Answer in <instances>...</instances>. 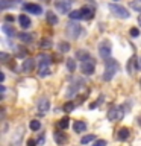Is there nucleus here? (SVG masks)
Here are the masks:
<instances>
[{
  "label": "nucleus",
  "mask_w": 141,
  "mask_h": 146,
  "mask_svg": "<svg viewBox=\"0 0 141 146\" xmlns=\"http://www.w3.org/2000/svg\"><path fill=\"white\" fill-rule=\"evenodd\" d=\"M34 67H35V59H32V58L24 59V61H23V64H21L23 73H30L32 70H34Z\"/></svg>",
  "instance_id": "obj_11"
},
{
  "label": "nucleus",
  "mask_w": 141,
  "mask_h": 146,
  "mask_svg": "<svg viewBox=\"0 0 141 146\" xmlns=\"http://www.w3.org/2000/svg\"><path fill=\"white\" fill-rule=\"evenodd\" d=\"M21 132H23V128H18V129H17V135H15V139L11 140V146H18V145H20V140H21Z\"/></svg>",
  "instance_id": "obj_25"
},
{
  "label": "nucleus",
  "mask_w": 141,
  "mask_h": 146,
  "mask_svg": "<svg viewBox=\"0 0 141 146\" xmlns=\"http://www.w3.org/2000/svg\"><path fill=\"white\" fill-rule=\"evenodd\" d=\"M80 11H82V20H91V18L94 17V8H91V6H82L80 8Z\"/></svg>",
  "instance_id": "obj_13"
},
{
  "label": "nucleus",
  "mask_w": 141,
  "mask_h": 146,
  "mask_svg": "<svg viewBox=\"0 0 141 146\" xmlns=\"http://www.w3.org/2000/svg\"><path fill=\"white\" fill-rule=\"evenodd\" d=\"M80 32H82V27H80V25H79L77 21H70V23L67 25V27H65L67 36H70V38H73V40L79 38Z\"/></svg>",
  "instance_id": "obj_2"
},
{
  "label": "nucleus",
  "mask_w": 141,
  "mask_h": 146,
  "mask_svg": "<svg viewBox=\"0 0 141 146\" xmlns=\"http://www.w3.org/2000/svg\"><path fill=\"white\" fill-rule=\"evenodd\" d=\"M136 62H138V61H136V56L134 55V56L129 59V62H127V72H129V73H134V70L136 68Z\"/></svg>",
  "instance_id": "obj_24"
},
{
  "label": "nucleus",
  "mask_w": 141,
  "mask_h": 146,
  "mask_svg": "<svg viewBox=\"0 0 141 146\" xmlns=\"http://www.w3.org/2000/svg\"><path fill=\"white\" fill-rule=\"evenodd\" d=\"M58 126L61 128V129H67V128L70 126V119H68V117H64V119H61V120L58 122Z\"/></svg>",
  "instance_id": "obj_27"
},
{
  "label": "nucleus",
  "mask_w": 141,
  "mask_h": 146,
  "mask_svg": "<svg viewBox=\"0 0 141 146\" xmlns=\"http://www.w3.org/2000/svg\"><path fill=\"white\" fill-rule=\"evenodd\" d=\"M73 129L80 134V132H84L86 129V123L85 122H80V120L79 122H74V123H73Z\"/></svg>",
  "instance_id": "obj_21"
},
{
  "label": "nucleus",
  "mask_w": 141,
  "mask_h": 146,
  "mask_svg": "<svg viewBox=\"0 0 141 146\" xmlns=\"http://www.w3.org/2000/svg\"><path fill=\"white\" fill-rule=\"evenodd\" d=\"M53 139L58 145H67L68 143V137L65 134H62V132H59V131H56L53 134Z\"/></svg>",
  "instance_id": "obj_14"
},
{
  "label": "nucleus",
  "mask_w": 141,
  "mask_h": 146,
  "mask_svg": "<svg viewBox=\"0 0 141 146\" xmlns=\"http://www.w3.org/2000/svg\"><path fill=\"white\" fill-rule=\"evenodd\" d=\"M68 17H70L71 21L82 20V11H80V9H74V11H71L70 14H68Z\"/></svg>",
  "instance_id": "obj_22"
},
{
  "label": "nucleus",
  "mask_w": 141,
  "mask_h": 146,
  "mask_svg": "<svg viewBox=\"0 0 141 146\" xmlns=\"http://www.w3.org/2000/svg\"><path fill=\"white\" fill-rule=\"evenodd\" d=\"M67 2H68V3H71V2H76V0H67Z\"/></svg>",
  "instance_id": "obj_41"
},
{
  "label": "nucleus",
  "mask_w": 141,
  "mask_h": 146,
  "mask_svg": "<svg viewBox=\"0 0 141 146\" xmlns=\"http://www.w3.org/2000/svg\"><path fill=\"white\" fill-rule=\"evenodd\" d=\"M96 139V137H94V134H88V135H84V137H82V139H80V143L82 145H86V143H90V141H93Z\"/></svg>",
  "instance_id": "obj_31"
},
{
  "label": "nucleus",
  "mask_w": 141,
  "mask_h": 146,
  "mask_svg": "<svg viewBox=\"0 0 141 146\" xmlns=\"http://www.w3.org/2000/svg\"><path fill=\"white\" fill-rule=\"evenodd\" d=\"M17 36L20 38V41H23V43H32V41H34V35L27 34V32H20Z\"/></svg>",
  "instance_id": "obj_19"
},
{
  "label": "nucleus",
  "mask_w": 141,
  "mask_h": 146,
  "mask_svg": "<svg viewBox=\"0 0 141 146\" xmlns=\"http://www.w3.org/2000/svg\"><path fill=\"white\" fill-rule=\"evenodd\" d=\"M27 146H38V141L36 140H34V139H29L27 140V143H26Z\"/></svg>",
  "instance_id": "obj_38"
},
{
  "label": "nucleus",
  "mask_w": 141,
  "mask_h": 146,
  "mask_svg": "<svg viewBox=\"0 0 141 146\" xmlns=\"http://www.w3.org/2000/svg\"><path fill=\"white\" fill-rule=\"evenodd\" d=\"M65 64H67V68H68V72H74V70H76V59H73V58H68L67 61H65Z\"/></svg>",
  "instance_id": "obj_28"
},
{
  "label": "nucleus",
  "mask_w": 141,
  "mask_h": 146,
  "mask_svg": "<svg viewBox=\"0 0 141 146\" xmlns=\"http://www.w3.org/2000/svg\"><path fill=\"white\" fill-rule=\"evenodd\" d=\"M123 116H125V111H123V108L120 107H115V108H111L108 111V119L109 120H120V119H123Z\"/></svg>",
  "instance_id": "obj_7"
},
{
  "label": "nucleus",
  "mask_w": 141,
  "mask_h": 146,
  "mask_svg": "<svg viewBox=\"0 0 141 146\" xmlns=\"http://www.w3.org/2000/svg\"><path fill=\"white\" fill-rule=\"evenodd\" d=\"M18 2H12V0H0V9L2 11H6L9 8H14Z\"/></svg>",
  "instance_id": "obj_16"
},
{
  "label": "nucleus",
  "mask_w": 141,
  "mask_h": 146,
  "mask_svg": "<svg viewBox=\"0 0 141 146\" xmlns=\"http://www.w3.org/2000/svg\"><path fill=\"white\" fill-rule=\"evenodd\" d=\"M29 126H30L32 131H40V129H41V122L36 120V119H34V120H30Z\"/></svg>",
  "instance_id": "obj_29"
},
{
  "label": "nucleus",
  "mask_w": 141,
  "mask_h": 146,
  "mask_svg": "<svg viewBox=\"0 0 141 146\" xmlns=\"http://www.w3.org/2000/svg\"><path fill=\"white\" fill-rule=\"evenodd\" d=\"M118 70V62L115 61V59L109 58L105 61V72H103V81H111L114 75H115V72Z\"/></svg>",
  "instance_id": "obj_1"
},
{
  "label": "nucleus",
  "mask_w": 141,
  "mask_h": 146,
  "mask_svg": "<svg viewBox=\"0 0 141 146\" xmlns=\"http://www.w3.org/2000/svg\"><path fill=\"white\" fill-rule=\"evenodd\" d=\"M45 18H47V21H49V25H52V26H56L58 25V17H56V14L52 12V11H49L47 12V15H45Z\"/></svg>",
  "instance_id": "obj_20"
},
{
  "label": "nucleus",
  "mask_w": 141,
  "mask_h": 146,
  "mask_svg": "<svg viewBox=\"0 0 141 146\" xmlns=\"http://www.w3.org/2000/svg\"><path fill=\"white\" fill-rule=\"evenodd\" d=\"M93 146H106V140H103V139H99V140H96Z\"/></svg>",
  "instance_id": "obj_37"
},
{
  "label": "nucleus",
  "mask_w": 141,
  "mask_h": 146,
  "mask_svg": "<svg viewBox=\"0 0 141 146\" xmlns=\"http://www.w3.org/2000/svg\"><path fill=\"white\" fill-rule=\"evenodd\" d=\"M18 21H20V26L23 27V29H29L30 25H32L30 18L27 15H24V14H20V15H18Z\"/></svg>",
  "instance_id": "obj_15"
},
{
  "label": "nucleus",
  "mask_w": 141,
  "mask_h": 146,
  "mask_svg": "<svg viewBox=\"0 0 141 146\" xmlns=\"http://www.w3.org/2000/svg\"><path fill=\"white\" fill-rule=\"evenodd\" d=\"M0 59H2V62H3V64H6V62H8V59H9V55H8L6 52H2V53H0Z\"/></svg>",
  "instance_id": "obj_36"
},
{
  "label": "nucleus",
  "mask_w": 141,
  "mask_h": 146,
  "mask_svg": "<svg viewBox=\"0 0 141 146\" xmlns=\"http://www.w3.org/2000/svg\"><path fill=\"white\" fill-rule=\"evenodd\" d=\"M50 62H52V56H49V55H45V53H40L38 56H36L38 70H41V68H49Z\"/></svg>",
  "instance_id": "obj_6"
},
{
  "label": "nucleus",
  "mask_w": 141,
  "mask_h": 146,
  "mask_svg": "<svg viewBox=\"0 0 141 146\" xmlns=\"http://www.w3.org/2000/svg\"><path fill=\"white\" fill-rule=\"evenodd\" d=\"M94 68H96V62H94V59L91 58V56L85 58L84 61L80 62V70H82L84 75H93Z\"/></svg>",
  "instance_id": "obj_4"
},
{
  "label": "nucleus",
  "mask_w": 141,
  "mask_h": 146,
  "mask_svg": "<svg viewBox=\"0 0 141 146\" xmlns=\"http://www.w3.org/2000/svg\"><path fill=\"white\" fill-rule=\"evenodd\" d=\"M74 107H76V104L73 102V100H68V102H65V104H64L62 110H64L65 113H71L73 110H74Z\"/></svg>",
  "instance_id": "obj_26"
},
{
  "label": "nucleus",
  "mask_w": 141,
  "mask_h": 146,
  "mask_svg": "<svg viewBox=\"0 0 141 146\" xmlns=\"http://www.w3.org/2000/svg\"><path fill=\"white\" fill-rule=\"evenodd\" d=\"M49 75H50V68H41V70H38L40 78H47Z\"/></svg>",
  "instance_id": "obj_33"
},
{
  "label": "nucleus",
  "mask_w": 141,
  "mask_h": 146,
  "mask_svg": "<svg viewBox=\"0 0 141 146\" xmlns=\"http://www.w3.org/2000/svg\"><path fill=\"white\" fill-rule=\"evenodd\" d=\"M55 8H56V11L61 12V14H70L71 12L70 3H68L67 0H56V2H55Z\"/></svg>",
  "instance_id": "obj_8"
},
{
  "label": "nucleus",
  "mask_w": 141,
  "mask_h": 146,
  "mask_svg": "<svg viewBox=\"0 0 141 146\" xmlns=\"http://www.w3.org/2000/svg\"><path fill=\"white\" fill-rule=\"evenodd\" d=\"M115 2H118V0H115Z\"/></svg>",
  "instance_id": "obj_42"
},
{
  "label": "nucleus",
  "mask_w": 141,
  "mask_h": 146,
  "mask_svg": "<svg viewBox=\"0 0 141 146\" xmlns=\"http://www.w3.org/2000/svg\"><path fill=\"white\" fill-rule=\"evenodd\" d=\"M2 31L5 32V34H6L9 38H12V36H15V35H18L17 32H15V29H14L12 26H9V25H3L2 26Z\"/></svg>",
  "instance_id": "obj_18"
},
{
  "label": "nucleus",
  "mask_w": 141,
  "mask_h": 146,
  "mask_svg": "<svg viewBox=\"0 0 141 146\" xmlns=\"http://www.w3.org/2000/svg\"><path fill=\"white\" fill-rule=\"evenodd\" d=\"M23 9H24L26 12L34 14V15H41V14H43V8L36 3H26L24 6H23Z\"/></svg>",
  "instance_id": "obj_10"
},
{
  "label": "nucleus",
  "mask_w": 141,
  "mask_h": 146,
  "mask_svg": "<svg viewBox=\"0 0 141 146\" xmlns=\"http://www.w3.org/2000/svg\"><path fill=\"white\" fill-rule=\"evenodd\" d=\"M50 110V102H49V99L47 98H41L38 100V111L41 114H45Z\"/></svg>",
  "instance_id": "obj_12"
},
{
  "label": "nucleus",
  "mask_w": 141,
  "mask_h": 146,
  "mask_svg": "<svg viewBox=\"0 0 141 146\" xmlns=\"http://www.w3.org/2000/svg\"><path fill=\"white\" fill-rule=\"evenodd\" d=\"M14 20H15V18H14V15H5V21H8V23H14Z\"/></svg>",
  "instance_id": "obj_39"
},
{
  "label": "nucleus",
  "mask_w": 141,
  "mask_h": 146,
  "mask_svg": "<svg viewBox=\"0 0 141 146\" xmlns=\"http://www.w3.org/2000/svg\"><path fill=\"white\" fill-rule=\"evenodd\" d=\"M52 47V41L47 40V38H44L43 41H41V49H50Z\"/></svg>",
  "instance_id": "obj_34"
},
{
  "label": "nucleus",
  "mask_w": 141,
  "mask_h": 146,
  "mask_svg": "<svg viewBox=\"0 0 141 146\" xmlns=\"http://www.w3.org/2000/svg\"><path fill=\"white\" fill-rule=\"evenodd\" d=\"M80 87H82V81H80V79H76L74 82H71V84H70V87H68L65 96H67V98H73V96H76V93L79 91Z\"/></svg>",
  "instance_id": "obj_9"
},
{
  "label": "nucleus",
  "mask_w": 141,
  "mask_h": 146,
  "mask_svg": "<svg viewBox=\"0 0 141 146\" xmlns=\"http://www.w3.org/2000/svg\"><path fill=\"white\" fill-rule=\"evenodd\" d=\"M68 50H70V44H68L67 41H59V43H58V52L67 53Z\"/></svg>",
  "instance_id": "obj_23"
},
{
  "label": "nucleus",
  "mask_w": 141,
  "mask_h": 146,
  "mask_svg": "<svg viewBox=\"0 0 141 146\" xmlns=\"http://www.w3.org/2000/svg\"><path fill=\"white\" fill-rule=\"evenodd\" d=\"M138 25L141 26V14H140V17H138Z\"/></svg>",
  "instance_id": "obj_40"
},
{
  "label": "nucleus",
  "mask_w": 141,
  "mask_h": 146,
  "mask_svg": "<svg viewBox=\"0 0 141 146\" xmlns=\"http://www.w3.org/2000/svg\"><path fill=\"white\" fill-rule=\"evenodd\" d=\"M140 82H141V79H140Z\"/></svg>",
  "instance_id": "obj_43"
},
{
  "label": "nucleus",
  "mask_w": 141,
  "mask_h": 146,
  "mask_svg": "<svg viewBox=\"0 0 141 146\" xmlns=\"http://www.w3.org/2000/svg\"><path fill=\"white\" fill-rule=\"evenodd\" d=\"M129 5H130V8L134 9V11L141 12V0H132Z\"/></svg>",
  "instance_id": "obj_30"
},
{
  "label": "nucleus",
  "mask_w": 141,
  "mask_h": 146,
  "mask_svg": "<svg viewBox=\"0 0 141 146\" xmlns=\"http://www.w3.org/2000/svg\"><path fill=\"white\" fill-rule=\"evenodd\" d=\"M109 11L118 18H129V15H130L129 11H127L125 6H120V5H117V3H109Z\"/></svg>",
  "instance_id": "obj_3"
},
{
  "label": "nucleus",
  "mask_w": 141,
  "mask_h": 146,
  "mask_svg": "<svg viewBox=\"0 0 141 146\" xmlns=\"http://www.w3.org/2000/svg\"><path fill=\"white\" fill-rule=\"evenodd\" d=\"M14 49H15V56H18V58H24L27 55V52L23 47H14Z\"/></svg>",
  "instance_id": "obj_32"
},
{
  "label": "nucleus",
  "mask_w": 141,
  "mask_h": 146,
  "mask_svg": "<svg viewBox=\"0 0 141 146\" xmlns=\"http://www.w3.org/2000/svg\"><path fill=\"white\" fill-rule=\"evenodd\" d=\"M112 46H111V43H109L108 40H105V41H102L100 43V46H99V53H100V56L102 58H105V59H109V55H111V49Z\"/></svg>",
  "instance_id": "obj_5"
},
{
  "label": "nucleus",
  "mask_w": 141,
  "mask_h": 146,
  "mask_svg": "<svg viewBox=\"0 0 141 146\" xmlns=\"http://www.w3.org/2000/svg\"><path fill=\"white\" fill-rule=\"evenodd\" d=\"M117 137H118V140H121V141H125V140H127L129 139V129H127V128H120V129H118V132H117Z\"/></svg>",
  "instance_id": "obj_17"
},
{
  "label": "nucleus",
  "mask_w": 141,
  "mask_h": 146,
  "mask_svg": "<svg viewBox=\"0 0 141 146\" xmlns=\"http://www.w3.org/2000/svg\"><path fill=\"white\" fill-rule=\"evenodd\" d=\"M130 36H134V38H136V36H140V29L138 27H132V29L129 31Z\"/></svg>",
  "instance_id": "obj_35"
}]
</instances>
